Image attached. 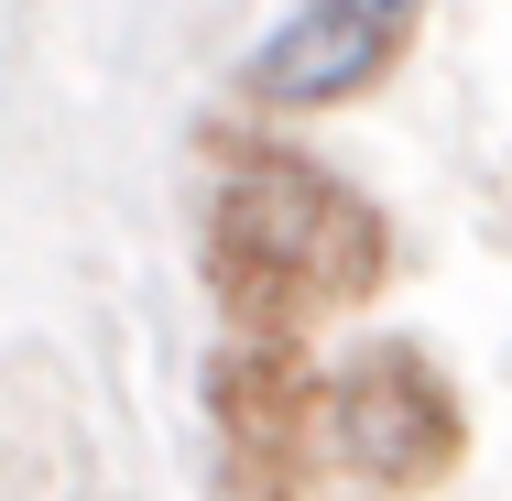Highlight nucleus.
<instances>
[{
    "instance_id": "f257e3e1",
    "label": "nucleus",
    "mask_w": 512,
    "mask_h": 501,
    "mask_svg": "<svg viewBox=\"0 0 512 501\" xmlns=\"http://www.w3.org/2000/svg\"><path fill=\"white\" fill-rule=\"evenodd\" d=\"M393 273L382 207L316 164H240L207 207V284L240 338H306V316L360 305Z\"/></svg>"
},
{
    "instance_id": "f03ea898",
    "label": "nucleus",
    "mask_w": 512,
    "mask_h": 501,
    "mask_svg": "<svg viewBox=\"0 0 512 501\" xmlns=\"http://www.w3.org/2000/svg\"><path fill=\"white\" fill-rule=\"evenodd\" d=\"M458 393H447V371L425 360V349H360L338 382H327V447L360 469V480H382V491H425V480H447L458 469Z\"/></svg>"
},
{
    "instance_id": "7ed1b4c3",
    "label": "nucleus",
    "mask_w": 512,
    "mask_h": 501,
    "mask_svg": "<svg viewBox=\"0 0 512 501\" xmlns=\"http://www.w3.org/2000/svg\"><path fill=\"white\" fill-rule=\"evenodd\" d=\"M207 425H218V469H306V436L327 425L306 338H229L207 360Z\"/></svg>"
},
{
    "instance_id": "20e7f679",
    "label": "nucleus",
    "mask_w": 512,
    "mask_h": 501,
    "mask_svg": "<svg viewBox=\"0 0 512 501\" xmlns=\"http://www.w3.org/2000/svg\"><path fill=\"white\" fill-rule=\"evenodd\" d=\"M404 11L414 0H306L251 66H240V88L262 109H327V99H360L382 66H393V44H404Z\"/></svg>"
}]
</instances>
